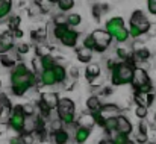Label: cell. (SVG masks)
<instances>
[{
    "instance_id": "cell-1",
    "label": "cell",
    "mask_w": 156,
    "mask_h": 144,
    "mask_svg": "<svg viewBox=\"0 0 156 144\" xmlns=\"http://www.w3.org/2000/svg\"><path fill=\"white\" fill-rule=\"evenodd\" d=\"M37 84V73L29 70L23 62H18L12 67L11 71V90L14 96H23Z\"/></svg>"
},
{
    "instance_id": "cell-2",
    "label": "cell",
    "mask_w": 156,
    "mask_h": 144,
    "mask_svg": "<svg viewBox=\"0 0 156 144\" xmlns=\"http://www.w3.org/2000/svg\"><path fill=\"white\" fill-rule=\"evenodd\" d=\"M132 59H133V53L127 61H121V62L115 64V67L112 68V73H111V82L114 87L132 84L133 68H135L132 64Z\"/></svg>"
},
{
    "instance_id": "cell-3",
    "label": "cell",
    "mask_w": 156,
    "mask_h": 144,
    "mask_svg": "<svg viewBox=\"0 0 156 144\" xmlns=\"http://www.w3.org/2000/svg\"><path fill=\"white\" fill-rule=\"evenodd\" d=\"M105 29L109 32V35L115 40V41H118V43H124V41H127V38L130 37L129 35V29H126V26H124V20L121 18V17H112V18H109L108 21H106V24H105Z\"/></svg>"
},
{
    "instance_id": "cell-4",
    "label": "cell",
    "mask_w": 156,
    "mask_h": 144,
    "mask_svg": "<svg viewBox=\"0 0 156 144\" xmlns=\"http://www.w3.org/2000/svg\"><path fill=\"white\" fill-rule=\"evenodd\" d=\"M24 121H26V114L23 105H15L11 108V112L8 115V124L15 131V132H23L24 131Z\"/></svg>"
},
{
    "instance_id": "cell-5",
    "label": "cell",
    "mask_w": 156,
    "mask_h": 144,
    "mask_svg": "<svg viewBox=\"0 0 156 144\" xmlns=\"http://www.w3.org/2000/svg\"><path fill=\"white\" fill-rule=\"evenodd\" d=\"M91 35H93V38H94V41H96V49H94V52L103 53L105 50L109 47L111 40H112V37L109 35V32H108L106 29H97V31H94Z\"/></svg>"
},
{
    "instance_id": "cell-6",
    "label": "cell",
    "mask_w": 156,
    "mask_h": 144,
    "mask_svg": "<svg viewBox=\"0 0 156 144\" xmlns=\"http://www.w3.org/2000/svg\"><path fill=\"white\" fill-rule=\"evenodd\" d=\"M150 84V77L147 74V71L141 67H135L133 68V77H132V87L135 90H140L141 87Z\"/></svg>"
},
{
    "instance_id": "cell-7",
    "label": "cell",
    "mask_w": 156,
    "mask_h": 144,
    "mask_svg": "<svg viewBox=\"0 0 156 144\" xmlns=\"http://www.w3.org/2000/svg\"><path fill=\"white\" fill-rule=\"evenodd\" d=\"M130 24L140 27L143 34H147L149 26H150V21L147 20V17L144 15V12L138 9V11H133L132 12V15H130Z\"/></svg>"
},
{
    "instance_id": "cell-8",
    "label": "cell",
    "mask_w": 156,
    "mask_h": 144,
    "mask_svg": "<svg viewBox=\"0 0 156 144\" xmlns=\"http://www.w3.org/2000/svg\"><path fill=\"white\" fill-rule=\"evenodd\" d=\"M77 40H79V32L71 29V26H68V29L65 31V34L61 37V43L65 46V47H76L77 44Z\"/></svg>"
},
{
    "instance_id": "cell-9",
    "label": "cell",
    "mask_w": 156,
    "mask_h": 144,
    "mask_svg": "<svg viewBox=\"0 0 156 144\" xmlns=\"http://www.w3.org/2000/svg\"><path fill=\"white\" fill-rule=\"evenodd\" d=\"M14 38L15 37L12 35L11 31H6V32H3L0 35V55L9 52L11 49L14 47Z\"/></svg>"
},
{
    "instance_id": "cell-10",
    "label": "cell",
    "mask_w": 156,
    "mask_h": 144,
    "mask_svg": "<svg viewBox=\"0 0 156 144\" xmlns=\"http://www.w3.org/2000/svg\"><path fill=\"white\" fill-rule=\"evenodd\" d=\"M133 131L132 128V123L124 117V115H117V132L118 134H126V135H130Z\"/></svg>"
},
{
    "instance_id": "cell-11",
    "label": "cell",
    "mask_w": 156,
    "mask_h": 144,
    "mask_svg": "<svg viewBox=\"0 0 156 144\" xmlns=\"http://www.w3.org/2000/svg\"><path fill=\"white\" fill-rule=\"evenodd\" d=\"M56 109H58V115L65 114V112H74L76 111V105H74V102L71 99L64 97V99H59V103H58Z\"/></svg>"
},
{
    "instance_id": "cell-12",
    "label": "cell",
    "mask_w": 156,
    "mask_h": 144,
    "mask_svg": "<svg viewBox=\"0 0 156 144\" xmlns=\"http://www.w3.org/2000/svg\"><path fill=\"white\" fill-rule=\"evenodd\" d=\"M153 100H155V94L150 91V93H138L135 94V102L136 105H143V106H147L150 108L153 105Z\"/></svg>"
},
{
    "instance_id": "cell-13",
    "label": "cell",
    "mask_w": 156,
    "mask_h": 144,
    "mask_svg": "<svg viewBox=\"0 0 156 144\" xmlns=\"http://www.w3.org/2000/svg\"><path fill=\"white\" fill-rule=\"evenodd\" d=\"M41 100L50 108V109H56L58 108V103H59V96L53 91H46V93H41Z\"/></svg>"
},
{
    "instance_id": "cell-14",
    "label": "cell",
    "mask_w": 156,
    "mask_h": 144,
    "mask_svg": "<svg viewBox=\"0 0 156 144\" xmlns=\"http://www.w3.org/2000/svg\"><path fill=\"white\" fill-rule=\"evenodd\" d=\"M40 79H41V84H43V85H46V87H53V85H56V84H58L53 68H46V70H43V71H41V77H40Z\"/></svg>"
},
{
    "instance_id": "cell-15",
    "label": "cell",
    "mask_w": 156,
    "mask_h": 144,
    "mask_svg": "<svg viewBox=\"0 0 156 144\" xmlns=\"http://www.w3.org/2000/svg\"><path fill=\"white\" fill-rule=\"evenodd\" d=\"M18 56L17 55H12V53H2L0 55V64L3 65V67H6V68H9V67H15L18 62Z\"/></svg>"
},
{
    "instance_id": "cell-16",
    "label": "cell",
    "mask_w": 156,
    "mask_h": 144,
    "mask_svg": "<svg viewBox=\"0 0 156 144\" xmlns=\"http://www.w3.org/2000/svg\"><path fill=\"white\" fill-rule=\"evenodd\" d=\"M91 135V129L90 128H83V126H79L76 129V134H74V140L77 144H83Z\"/></svg>"
},
{
    "instance_id": "cell-17",
    "label": "cell",
    "mask_w": 156,
    "mask_h": 144,
    "mask_svg": "<svg viewBox=\"0 0 156 144\" xmlns=\"http://www.w3.org/2000/svg\"><path fill=\"white\" fill-rule=\"evenodd\" d=\"M100 114L103 115L105 118L114 117V115H118L120 114V108L117 105H114V103H106V105H103L100 108Z\"/></svg>"
},
{
    "instance_id": "cell-18",
    "label": "cell",
    "mask_w": 156,
    "mask_h": 144,
    "mask_svg": "<svg viewBox=\"0 0 156 144\" xmlns=\"http://www.w3.org/2000/svg\"><path fill=\"white\" fill-rule=\"evenodd\" d=\"M77 59H79L82 64L91 62V59H93V50H90V49L82 46L80 49H77Z\"/></svg>"
},
{
    "instance_id": "cell-19",
    "label": "cell",
    "mask_w": 156,
    "mask_h": 144,
    "mask_svg": "<svg viewBox=\"0 0 156 144\" xmlns=\"http://www.w3.org/2000/svg\"><path fill=\"white\" fill-rule=\"evenodd\" d=\"M53 138H55V144H67L70 140V135L65 129H58L53 132Z\"/></svg>"
},
{
    "instance_id": "cell-20",
    "label": "cell",
    "mask_w": 156,
    "mask_h": 144,
    "mask_svg": "<svg viewBox=\"0 0 156 144\" xmlns=\"http://www.w3.org/2000/svg\"><path fill=\"white\" fill-rule=\"evenodd\" d=\"M77 124L79 126H83V128H90V129L93 126H96V120L93 117V112L91 114H82L80 118L77 120Z\"/></svg>"
},
{
    "instance_id": "cell-21",
    "label": "cell",
    "mask_w": 156,
    "mask_h": 144,
    "mask_svg": "<svg viewBox=\"0 0 156 144\" xmlns=\"http://www.w3.org/2000/svg\"><path fill=\"white\" fill-rule=\"evenodd\" d=\"M85 74H87V77L91 81V79H94V77H99L100 76V67H99V64H87V68H85Z\"/></svg>"
},
{
    "instance_id": "cell-22",
    "label": "cell",
    "mask_w": 156,
    "mask_h": 144,
    "mask_svg": "<svg viewBox=\"0 0 156 144\" xmlns=\"http://www.w3.org/2000/svg\"><path fill=\"white\" fill-rule=\"evenodd\" d=\"M53 71H55V76H56L58 84H64L65 79H67V70H65V67L56 64V65L53 67Z\"/></svg>"
},
{
    "instance_id": "cell-23",
    "label": "cell",
    "mask_w": 156,
    "mask_h": 144,
    "mask_svg": "<svg viewBox=\"0 0 156 144\" xmlns=\"http://www.w3.org/2000/svg\"><path fill=\"white\" fill-rule=\"evenodd\" d=\"M87 108L90 112H94V111H100L102 108V103H100V99L99 96H91L87 100Z\"/></svg>"
},
{
    "instance_id": "cell-24",
    "label": "cell",
    "mask_w": 156,
    "mask_h": 144,
    "mask_svg": "<svg viewBox=\"0 0 156 144\" xmlns=\"http://www.w3.org/2000/svg\"><path fill=\"white\" fill-rule=\"evenodd\" d=\"M12 11V0H0V20L8 17Z\"/></svg>"
},
{
    "instance_id": "cell-25",
    "label": "cell",
    "mask_w": 156,
    "mask_h": 144,
    "mask_svg": "<svg viewBox=\"0 0 156 144\" xmlns=\"http://www.w3.org/2000/svg\"><path fill=\"white\" fill-rule=\"evenodd\" d=\"M103 129L106 131V134H109V135L114 134V132H117V115H114V117H108V118H106Z\"/></svg>"
},
{
    "instance_id": "cell-26",
    "label": "cell",
    "mask_w": 156,
    "mask_h": 144,
    "mask_svg": "<svg viewBox=\"0 0 156 144\" xmlns=\"http://www.w3.org/2000/svg\"><path fill=\"white\" fill-rule=\"evenodd\" d=\"M111 140H112V144H133V141L129 138V135L118 134V132L114 137H111Z\"/></svg>"
},
{
    "instance_id": "cell-27",
    "label": "cell",
    "mask_w": 156,
    "mask_h": 144,
    "mask_svg": "<svg viewBox=\"0 0 156 144\" xmlns=\"http://www.w3.org/2000/svg\"><path fill=\"white\" fill-rule=\"evenodd\" d=\"M133 58L138 61H147L150 58V50L146 47H140L133 52Z\"/></svg>"
},
{
    "instance_id": "cell-28",
    "label": "cell",
    "mask_w": 156,
    "mask_h": 144,
    "mask_svg": "<svg viewBox=\"0 0 156 144\" xmlns=\"http://www.w3.org/2000/svg\"><path fill=\"white\" fill-rule=\"evenodd\" d=\"M41 62H43V70H46V68H53L58 62H56V59L52 56V53L50 55H46V56H41Z\"/></svg>"
},
{
    "instance_id": "cell-29",
    "label": "cell",
    "mask_w": 156,
    "mask_h": 144,
    "mask_svg": "<svg viewBox=\"0 0 156 144\" xmlns=\"http://www.w3.org/2000/svg\"><path fill=\"white\" fill-rule=\"evenodd\" d=\"M58 8L62 12H68L74 8V0H59L58 2Z\"/></svg>"
},
{
    "instance_id": "cell-30",
    "label": "cell",
    "mask_w": 156,
    "mask_h": 144,
    "mask_svg": "<svg viewBox=\"0 0 156 144\" xmlns=\"http://www.w3.org/2000/svg\"><path fill=\"white\" fill-rule=\"evenodd\" d=\"M58 118L64 123V124H73L74 123V112H65V114H61L58 115Z\"/></svg>"
},
{
    "instance_id": "cell-31",
    "label": "cell",
    "mask_w": 156,
    "mask_h": 144,
    "mask_svg": "<svg viewBox=\"0 0 156 144\" xmlns=\"http://www.w3.org/2000/svg\"><path fill=\"white\" fill-rule=\"evenodd\" d=\"M67 18H68V26H71V27L79 26V24L82 23L80 14H70V15H67Z\"/></svg>"
},
{
    "instance_id": "cell-32",
    "label": "cell",
    "mask_w": 156,
    "mask_h": 144,
    "mask_svg": "<svg viewBox=\"0 0 156 144\" xmlns=\"http://www.w3.org/2000/svg\"><path fill=\"white\" fill-rule=\"evenodd\" d=\"M149 114V108L147 106H143V105H138L136 109H135V115L140 118V120H144Z\"/></svg>"
},
{
    "instance_id": "cell-33",
    "label": "cell",
    "mask_w": 156,
    "mask_h": 144,
    "mask_svg": "<svg viewBox=\"0 0 156 144\" xmlns=\"http://www.w3.org/2000/svg\"><path fill=\"white\" fill-rule=\"evenodd\" d=\"M117 56L121 59V61H127L130 56H132V53L127 50V49H124V47H118L117 49Z\"/></svg>"
},
{
    "instance_id": "cell-34",
    "label": "cell",
    "mask_w": 156,
    "mask_h": 144,
    "mask_svg": "<svg viewBox=\"0 0 156 144\" xmlns=\"http://www.w3.org/2000/svg\"><path fill=\"white\" fill-rule=\"evenodd\" d=\"M38 109H40V114L43 115V117H49V114L52 112V109L43 102V100H40L38 102Z\"/></svg>"
},
{
    "instance_id": "cell-35",
    "label": "cell",
    "mask_w": 156,
    "mask_h": 144,
    "mask_svg": "<svg viewBox=\"0 0 156 144\" xmlns=\"http://www.w3.org/2000/svg\"><path fill=\"white\" fill-rule=\"evenodd\" d=\"M83 47H87V49H90V50L94 52V49H96V41H94V38H93L91 34H90L88 37H85V40H83Z\"/></svg>"
},
{
    "instance_id": "cell-36",
    "label": "cell",
    "mask_w": 156,
    "mask_h": 144,
    "mask_svg": "<svg viewBox=\"0 0 156 144\" xmlns=\"http://www.w3.org/2000/svg\"><path fill=\"white\" fill-rule=\"evenodd\" d=\"M21 137H23L24 144H34L35 143V140H37V137H35V134H34V132H23V134H21Z\"/></svg>"
},
{
    "instance_id": "cell-37",
    "label": "cell",
    "mask_w": 156,
    "mask_h": 144,
    "mask_svg": "<svg viewBox=\"0 0 156 144\" xmlns=\"http://www.w3.org/2000/svg\"><path fill=\"white\" fill-rule=\"evenodd\" d=\"M129 35L135 40V38H140V37H141V35H144V34L141 32V29H140V27H136V26L130 24V26H129Z\"/></svg>"
},
{
    "instance_id": "cell-38",
    "label": "cell",
    "mask_w": 156,
    "mask_h": 144,
    "mask_svg": "<svg viewBox=\"0 0 156 144\" xmlns=\"http://www.w3.org/2000/svg\"><path fill=\"white\" fill-rule=\"evenodd\" d=\"M93 117H94V120H96V124H99V126H102V128H103L106 118L100 114V111H94V112H93Z\"/></svg>"
},
{
    "instance_id": "cell-39",
    "label": "cell",
    "mask_w": 156,
    "mask_h": 144,
    "mask_svg": "<svg viewBox=\"0 0 156 144\" xmlns=\"http://www.w3.org/2000/svg\"><path fill=\"white\" fill-rule=\"evenodd\" d=\"M53 23L56 26H68V18L65 15H58V17H55Z\"/></svg>"
},
{
    "instance_id": "cell-40",
    "label": "cell",
    "mask_w": 156,
    "mask_h": 144,
    "mask_svg": "<svg viewBox=\"0 0 156 144\" xmlns=\"http://www.w3.org/2000/svg\"><path fill=\"white\" fill-rule=\"evenodd\" d=\"M35 52L38 56H46V55H50V47L49 46H38L35 49Z\"/></svg>"
},
{
    "instance_id": "cell-41",
    "label": "cell",
    "mask_w": 156,
    "mask_h": 144,
    "mask_svg": "<svg viewBox=\"0 0 156 144\" xmlns=\"http://www.w3.org/2000/svg\"><path fill=\"white\" fill-rule=\"evenodd\" d=\"M9 31H14V29H18V26H20V17H12L11 20H9Z\"/></svg>"
},
{
    "instance_id": "cell-42",
    "label": "cell",
    "mask_w": 156,
    "mask_h": 144,
    "mask_svg": "<svg viewBox=\"0 0 156 144\" xmlns=\"http://www.w3.org/2000/svg\"><path fill=\"white\" fill-rule=\"evenodd\" d=\"M32 64H34V70L35 73H38L40 70H43V62H41V56H37L32 59Z\"/></svg>"
},
{
    "instance_id": "cell-43",
    "label": "cell",
    "mask_w": 156,
    "mask_h": 144,
    "mask_svg": "<svg viewBox=\"0 0 156 144\" xmlns=\"http://www.w3.org/2000/svg\"><path fill=\"white\" fill-rule=\"evenodd\" d=\"M29 50H30V46H29V44H26V43H21V44H18V46H17V52H18V55H26V53H29Z\"/></svg>"
},
{
    "instance_id": "cell-44",
    "label": "cell",
    "mask_w": 156,
    "mask_h": 144,
    "mask_svg": "<svg viewBox=\"0 0 156 144\" xmlns=\"http://www.w3.org/2000/svg\"><path fill=\"white\" fill-rule=\"evenodd\" d=\"M23 108H24V114H26V117L35 115V106H34V105L26 103V105H23Z\"/></svg>"
},
{
    "instance_id": "cell-45",
    "label": "cell",
    "mask_w": 156,
    "mask_h": 144,
    "mask_svg": "<svg viewBox=\"0 0 156 144\" xmlns=\"http://www.w3.org/2000/svg\"><path fill=\"white\" fill-rule=\"evenodd\" d=\"M103 9H102V5H94L93 6V15L96 20H100V15H102Z\"/></svg>"
},
{
    "instance_id": "cell-46",
    "label": "cell",
    "mask_w": 156,
    "mask_h": 144,
    "mask_svg": "<svg viewBox=\"0 0 156 144\" xmlns=\"http://www.w3.org/2000/svg\"><path fill=\"white\" fill-rule=\"evenodd\" d=\"M147 11L152 15H156V0H147Z\"/></svg>"
},
{
    "instance_id": "cell-47",
    "label": "cell",
    "mask_w": 156,
    "mask_h": 144,
    "mask_svg": "<svg viewBox=\"0 0 156 144\" xmlns=\"http://www.w3.org/2000/svg\"><path fill=\"white\" fill-rule=\"evenodd\" d=\"M147 134L146 132H138V135H136V143L140 144H147Z\"/></svg>"
},
{
    "instance_id": "cell-48",
    "label": "cell",
    "mask_w": 156,
    "mask_h": 144,
    "mask_svg": "<svg viewBox=\"0 0 156 144\" xmlns=\"http://www.w3.org/2000/svg\"><path fill=\"white\" fill-rule=\"evenodd\" d=\"M147 35H149L150 38L156 37V23H150V26H149V31H147Z\"/></svg>"
},
{
    "instance_id": "cell-49",
    "label": "cell",
    "mask_w": 156,
    "mask_h": 144,
    "mask_svg": "<svg viewBox=\"0 0 156 144\" xmlns=\"http://www.w3.org/2000/svg\"><path fill=\"white\" fill-rule=\"evenodd\" d=\"M9 144H24V141H23V137H21V135H17V137L9 138Z\"/></svg>"
},
{
    "instance_id": "cell-50",
    "label": "cell",
    "mask_w": 156,
    "mask_h": 144,
    "mask_svg": "<svg viewBox=\"0 0 156 144\" xmlns=\"http://www.w3.org/2000/svg\"><path fill=\"white\" fill-rule=\"evenodd\" d=\"M70 77L71 79H77L79 77V68L77 67H71L70 68Z\"/></svg>"
},
{
    "instance_id": "cell-51",
    "label": "cell",
    "mask_w": 156,
    "mask_h": 144,
    "mask_svg": "<svg viewBox=\"0 0 156 144\" xmlns=\"http://www.w3.org/2000/svg\"><path fill=\"white\" fill-rule=\"evenodd\" d=\"M12 32V35L15 37V38H21L23 37V32L20 31V29H14V31H11Z\"/></svg>"
},
{
    "instance_id": "cell-52",
    "label": "cell",
    "mask_w": 156,
    "mask_h": 144,
    "mask_svg": "<svg viewBox=\"0 0 156 144\" xmlns=\"http://www.w3.org/2000/svg\"><path fill=\"white\" fill-rule=\"evenodd\" d=\"M3 109H5V108H3V105H2V100H0V118H2V114H3Z\"/></svg>"
},
{
    "instance_id": "cell-53",
    "label": "cell",
    "mask_w": 156,
    "mask_h": 144,
    "mask_svg": "<svg viewBox=\"0 0 156 144\" xmlns=\"http://www.w3.org/2000/svg\"><path fill=\"white\" fill-rule=\"evenodd\" d=\"M59 0H49V3H53V5H58Z\"/></svg>"
},
{
    "instance_id": "cell-54",
    "label": "cell",
    "mask_w": 156,
    "mask_h": 144,
    "mask_svg": "<svg viewBox=\"0 0 156 144\" xmlns=\"http://www.w3.org/2000/svg\"><path fill=\"white\" fill-rule=\"evenodd\" d=\"M0 88H2V81H0Z\"/></svg>"
},
{
    "instance_id": "cell-55",
    "label": "cell",
    "mask_w": 156,
    "mask_h": 144,
    "mask_svg": "<svg viewBox=\"0 0 156 144\" xmlns=\"http://www.w3.org/2000/svg\"><path fill=\"white\" fill-rule=\"evenodd\" d=\"M155 120H156V115H155Z\"/></svg>"
}]
</instances>
